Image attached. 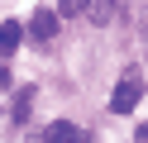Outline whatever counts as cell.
I'll use <instances>...</instances> for the list:
<instances>
[{"label": "cell", "instance_id": "1", "mask_svg": "<svg viewBox=\"0 0 148 143\" xmlns=\"http://www.w3.org/2000/svg\"><path fill=\"white\" fill-rule=\"evenodd\" d=\"M138 100H143V72L129 67V72H119L115 91H110V110H115V114H129Z\"/></svg>", "mask_w": 148, "mask_h": 143}, {"label": "cell", "instance_id": "2", "mask_svg": "<svg viewBox=\"0 0 148 143\" xmlns=\"http://www.w3.org/2000/svg\"><path fill=\"white\" fill-rule=\"evenodd\" d=\"M58 24H62V14H53L48 5H38V10H34V19H29V38H34L38 48H48L53 38H58Z\"/></svg>", "mask_w": 148, "mask_h": 143}, {"label": "cell", "instance_id": "3", "mask_svg": "<svg viewBox=\"0 0 148 143\" xmlns=\"http://www.w3.org/2000/svg\"><path fill=\"white\" fill-rule=\"evenodd\" d=\"M43 143H91V133L81 124H72V119H53L43 129Z\"/></svg>", "mask_w": 148, "mask_h": 143}, {"label": "cell", "instance_id": "4", "mask_svg": "<svg viewBox=\"0 0 148 143\" xmlns=\"http://www.w3.org/2000/svg\"><path fill=\"white\" fill-rule=\"evenodd\" d=\"M24 34H29L24 24H14V19H5V24H0V57H14V48L24 43Z\"/></svg>", "mask_w": 148, "mask_h": 143}, {"label": "cell", "instance_id": "5", "mask_svg": "<svg viewBox=\"0 0 148 143\" xmlns=\"http://www.w3.org/2000/svg\"><path fill=\"white\" fill-rule=\"evenodd\" d=\"M86 19H91V24H110V19H115V0H91Z\"/></svg>", "mask_w": 148, "mask_h": 143}, {"label": "cell", "instance_id": "6", "mask_svg": "<svg viewBox=\"0 0 148 143\" xmlns=\"http://www.w3.org/2000/svg\"><path fill=\"white\" fill-rule=\"evenodd\" d=\"M29 105H34V86H24L19 100L10 105V119H14V124H24V119H29Z\"/></svg>", "mask_w": 148, "mask_h": 143}, {"label": "cell", "instance_id": "7", "mask_svg": "<svg viewBox=\"0 0 148 143\" xmlns=\"http://www.w3.org/2000/svg\"><path fill=\"white\" fill-rule=\"evenodd\" d=\"M58 5H62V14H86L91 0H58Z\"/></svg>", "mask_w": 148, "mask_h": 143}, {"label": "cell", "instance_id": "8", "mask_svg": "<svg viewBox=\"0 0 148 143\" xmlns=\"http://www.w3.org/2000/svg\"><path fill=\"white\" fill-rule=\"evenodd\" d=\"M5 86H10V72H5V62H0V91H5Z\"/></svg>", "mask_w": 148, "mask_h": 143}, {"label": "cell", "instance_id": "9", "mask_svg": "<svg viewBox=\"0 0 148 143\" xmlns=\"http://www.w3.org/2000/svg\"><path fill=\"white\" fill-rule=\"evenodd\" d=\"M134 138H138V143H148V124H138V133H134Z\"/></svg>", "mask_w": 148, "mask_h": 143}]
</instances>
